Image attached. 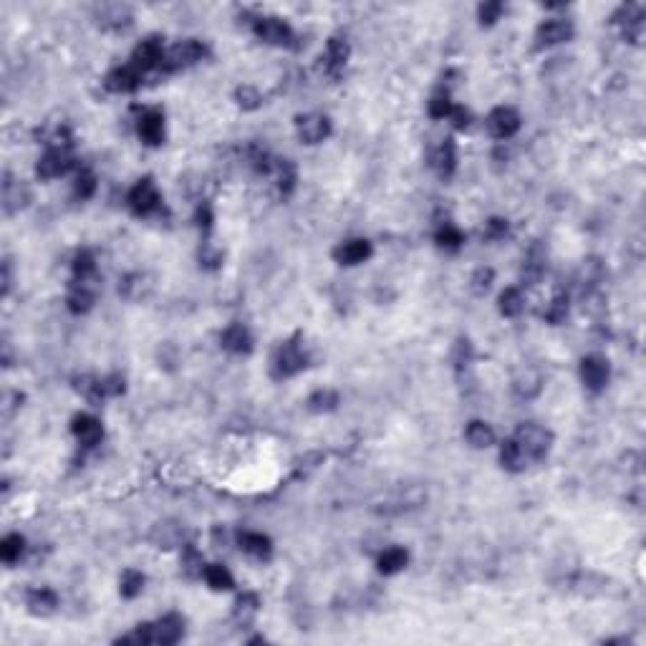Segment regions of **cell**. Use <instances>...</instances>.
Returning <instances> with one entry per match:
<instances>
[{
    "mask_svg": "<svg viewBox=\"0 0 646 646\" xmlns=\"http://www.w3.org/2000/svg\"><path fill=\"white\" fill-rule=\"evenodd\" d=\"M182 631H185V621H182L180 616H174V613H169V616L160 618L157 624H144L139 626L137 631L132 634V636H126V639L121 641H137V644H177V641L182 639Z\"/></svg>",
    "mask_w": 646,
    "mask_h": 646,
    "instance_id": "cell-1",
    "label": "cell"
},
{
    "mask_svg": "<svg viewBox=\"0 0 646 646\" xmlns=\"http://www.w3.org/2000/svg\"><path fill=\"white\" fill-rule=\"evenodd\" d=\"M515 442L520 445L522 454H528V457H533V459H541V457H545V452H548V447H550V432H545L543 427H538V424H522L520 430H518Z\"/></svg>",
    "mask_w": 646,
    "mask_h": 646,
    "instance_id": "cell-2",
    "label": "cell"
},
{
    "mask_svg": "<svg viewBox=\"0 0 646 646\" xmlns=\"http://www.w3.org/2000/svg\"><path fill=\"white\" fill-rule=\"evenodd\" d=\"M306 366V354L300 351V346L296 341H288L275 351V359H273V374L275 376H293L298 374L300 368Z\"/></svg>",
    "mask_w": 646,
    "mask_h": 646,
    "instance_id": "cell-3",
    "label": "cell"
},
{
    "mask_svg": "<svg viewBox=\"0 0 646 646\" xmlns=\"http://www.w3.org/2000/svg\"><path fill=\"white\" fill-rule=\"evenodd\" d=\"M205 56V46L200 41H182L177 43L174 49H169V53H164V61L162 66L167 71H177L185 69V66H192V63L202 61Z\"/></svg>",
    "mask_w": 646,
    "mask_h": 646,
    "instance_id": "cell-4",
    "label": "cell"
},
{
    "mask_svg": "<svg viewBox=\"0 0 646 646\" xmlns=\"http://www.w3.org/2000/svg\"><path fill=\"white\" fill-rule=\"evenodd\" d=\"M71 167H74V157H71L69 149H63V146H51L49 152L38 160V174H41L43 180L61 177V174H66Z\"/></svg>",
    "mask_w": 646,
    "mask_h": 646,
    "instance_id": "cell-5",
    "label": "cell"
},
{
    "mask_svg": "<svg viewBox=\"0 0 646 646\" xmlns=\"http://www.w3.org/2000/svg\"><path fill=\"white\" fill-rule=\"evenodd\" d=\"M129 207L137 215H152L160 207V192L152 185V180H139L129 192Z\"/></svg>",
    "mask_w": 646,
    "mask_h": 646,
    "instance_id": "cell-6",
    "label": "cell"
},
{
    "mask_svg": "<svg viewBox=\"0 0 646 646\" xmlns=\"http://www.w3.org/2000/svg\"><path fill=\"white\" fill-rule=\"evenodd\" d=\"M487 129H490V134H493L495 139H510V137L520 129V117H518L513 109L500 106V109H495V112L487 117Z\"/></svg>",
    "mask_w": 646,
    "mask_h": 646,
    "instance_id": "cell-7",
    "label": "cell"
},
{
    "mask_svg": "<svg viewBox=\"0 0 646 646\" xmlns=\"http://www.w3.org/2000/svg\"><path fill=\"white\" fill-rule=\"evenodd\" d=\"M255 33L257 38H263L265 43H273V46H285L293 38L291 26L280 18H257Z\"/></svg>",
    "mask_w": 646,
    "mask_h": 646,
    "instance_id": "cell-8",
    "label": "cell"
},
{
    "mask_svg": "<svg viewBox=\"0 0 646 646\" xmlns=\"http://www.w3.org/2000/svg\"><path fill=\"white\" fill-rule=\"evenodd\" d=\"M581 379L590 391L604 389L609 382V362L601 356H586L581 362Z\"/></svg>",
    "mask_w": 646,
    "mask_h": 646,
    "instance_id": "cell-9",
    "label": "cell"
},
{
    "mask_svg": "<svg viewBox=\"0 0 646 646\" xmlns=\"http://www.w3.org/2000/svg\"><path fill=\"white\" fill-rule=\"evenodd\" d=\"M298 134L306 144H318L331 134V121L323 114H308L298 119Z\"/></svg>",
    "mask_w": 646,
    "mask_h": 646,
    "instance_id": "cell-10",
    "label": "cell"
},
{
    "mask_svg": "<svg viewBox=\"0 0 646 646\" xmlns=\"http://www.w3.org/2000/svg\"><path fill=\"white\" fill-rule=\"evenodd\" d=\"M132 61H134V69H139V71H152V69H157V66H162V61H164L162 43L157 41V38L142 41L139 46H137V51H134Z\"/></svg>",
    "mask_w": 646,
    "mask_h": 646,
    "instance_id": "cell-11",
    "label": "cell"
},
{
    "mask_svg": "<svg viewBox=\"0 0 646 646\" xmlns=\"http://www.w3.org/2000/svg\"><path fill=\"white\" fill-rule=\"evenodd\" d=\"M139 137H142V142H146V144H152V146L162 144V139H164V117H162V112L149 109V112L142 114Z\"/></svg>",
    "mask_w": 646,
    "mask_h": 646,
    "instance_id": "cell-12",
    "label": "cell"
},
{
    "mask_svg": "<svg viewBox=\"0 0 646 646\" xmlns=\"http://www.w3.org/2000/svg\"><path fill=\"white\" fill-rule=\"evenodd\" d=\"M368 255H371V243H368V240H362V237H356V240H346V243H341L334 250V257L343 265L364 263Z\"/></svg>",
    "mask_w": 646,
    "mask_h": 646,
    "instance_id": "cell-13",
    "label": "cell"
},
{
    "mask_svg": "<svg viewBox=\"0 0 646 646\" xmlns=\"http://www.w3.org/2000/svg\"><path fill=\"white\" fill-rule=\"evenodd\" d=\"M71 430H74V434L78 437V442L84 447H96L99 439H101V434H104V430H101V422L94 417H89V414H78L76 419H74V424H71Z\"/></svg>",
    "mask_w": 646,
    "mask_h": 646,
    "instance_id": "cell-14",
    "label": "cell"
},
{
    "mask_svg": "<svg viewBox=\"0 0 646 646\" xmlns=\"http://www.w3.org/2000/svg\"><path fill=\"white\" fill-rule=\"evenodd\" d=\"M570 35H573V26H570V21H561V18L545 21L541 28H538V41H541L543 46L563 43V41H568Z\"/></svg>",
    "mask_w": 646,
    "mask_h": 646,
    "instance_id": "cell-15",
    "label": "cell"
},
{
    "mask_svg": "<svg viewBox=\"0 0 646 646\" xmlns=\"http://www.w3.org/2000/svg\"><path fill=\"white\" fill-rule=\"evenodd\" d=\"M104 86L109 91H114V94H126V91H134L137 86H139V74L134 69H129V66H124V69H114L109 76H106Z\"/></svg>",
    "mask_w": 646,
    "mask_h": 646,
    "instance_id": "cell-16",
    "label": "cell"
},
{
    "mask_svg": "<svg viewBox=\"0 0 646 646\" xmlns=\"http://www.w3.org/2000/svg\"><path fill=\"white\" fill-rule=\"evenodd\" d=\"M223 346L232 354H248L253 346V339L248 334V328L243 323H232L230 328H225L223 334Z\"/></svg>",
    "mask_w": 646,
    "mask_h": 646,
    "instance_id": "cell-17",
    "label": "cell"
},
{
    "mask_svg": "<svg viewBox=\"0 0 646 646\" xmlns=\"http://www.w3.org/2000/svg\"><path fill=\"white\" fill-rule=\"evenodd\" d=\"M56 606H58V598H56L53 590H49V588L31 590V596H28V611L31 613H35V616H49V613L56 611Z\"/></svg>",
    "mask_w": 646,
    "mask_h": 646,
    "instance_id": "cell-18",
    "label": "cell"
},
{
    "mask_svg": "<svg viewBox=\"0 0 646 646\" xmlns=\"http://www.w3.org/2000/svg\"><path fill=\"white\" fill-rule=\"evenodd\" d=\"M240 548H243L245 553H250L253 558H260V561H263V558L271 556L273 545H271V541L260 533H243L240 535Z\"/></svg>",
    "mask_w": 646,
    "mask_h": 646,
    "instance_id": "cell-19",
    "label": "cell"
},
{
    "mask_svg": "<svg viewBox=\"0 0 646 646\" xmlns=\"http://www.w3.org/2000/svg\"><path fill=\"white\" fill-rule=\"evenodd\" d=\"M348 61V43L341 41V38H331L326 46V69L331 74H336L339 69H343Z\"/></svg>",
    "mask_w": 646,
    "mask_h": 646,
    "instance_id": "cell-20",
    "label": "cell"
},
{
    "mask_svg": "<svg viewBox=\"0 0 646 646\" xmlns=\"http://www.w3.org/2000/svg\"><path fill=\"white\" fill-rule=\"evenodd\" d=\"M434 167H437V172L442 177H450L454 172V167H457V149H454V142L452 139L442 142L437 157H434Z\"/></svg>",
    "mask_w": 646,
    "mask_h": 646,
    "instance_id": "cell-21",
    "label": "cell"
},
{
    "mask_svg": "<svg viewBox=\"0 0 646 646\" xmlns=\"http://www.w3.org/2000/svg\"><path fill=\"white\" fill-rule=\"evenodd\" d=\"M407 561H409L407 550L389 548V550H384L382 558H379V570H382L384 576H391V573H399V570L407 566Z\"/></svg>",
    "mask_w": 646,
    "mask_h": 646,
    "instance_id": "cell-22",
    "label": "cell"
},
{
    "mask_svg": "<svg viewBox=\"0 0 646 646\" xmlns=\"http://www.w3.org/2000/svg\"><path fill=\"white\" fill-rule=\"evenodd\" d=\"M467 442L473 447H477V450H482V447H490L495 442V432L490 430V424L485 422H473L470 427H467L465 432Z\"/></svg>",
    "mask_w": 646,
    "mask_h": 646,
    "instance_id": "cell-23",
    "label": "cell"
},
{
    "mask_svg": "<svg viewBox=\"0 0 646 646\" xmlns=\"http://www.w3.org/2000/svg\"><path fill=\"white\" fill-rule=\"evenodd\" d=\"M28 200V189L21 187V182L13 185V182H6V192H3V202H6V212L13 215L15 210H21Z\"/></svg>",
    "mask_w": 646,
    "mask_h": 646,
    "instance_id": "cell-24",
    "label": "cell"
},
{
    "mask_svg": "<svg viewBox=\"0 0 646 646\" xmlns=\"http://www.w3.org/2000/svg\"><path fill=\"white\" fill-rule=\"evenodd\" d=\"M522 459H525V454H522L520 445L515 442V439H507V442H502L500 447V462L502 467H507V470H513V473H518L522 467Z\"/></svg>",
    "mask_w": 646,
    "mask_h": 646,
    "instance_id": "cell-25",
    "label": "cell"
},
{
    "mask_svg": "<svg viewBox=\"0 0 646 646\" xmlns=\"http://www.w3.org/2000/svg\"><path fill=\"white\" fill-rule=\"evenodd\" d=\"M257 609H260V601H257L255 593H243L235 604V621H240V624H250L253 618H255Z\"/></svg>",
    "mask_w": 646,
    "mask_h": 646,
    "instance_id": "cell-26",
    "label": "cell"
},
{
    "mask_svg": "<svg viewBox=\"0 0 646 646\" xmlns=\"http://www.w3.org/2000/svg\"><path fill=\"white\" fill-rule=\"evenodd\" d=\"M522 308H525V300H522L520 291L518 288H505L500 293V313L502 316H520Z\"/></svg>",
    "mask_w": 646,
    "mask_h": 646,
    "instance_id": "cell-27",
    "label": "cell"
},
{
    "mask_svg": "<svg viewBox=\"0 0 646 646\" xmlns=\"http://www.w3.org/2000/svg\"><path fill=\"white\" fill-rule=\"evenodd\" d=\"M515 391L522 399H533L538 391H541V374L538 371H522L518 379H515Z\"/></svg>",
    "mask_w": 646,
    "mask_h": 646,
    "instance_id": "cell-28",
    "label": "cell"
},
{
    "mask_svg": "<svg viewBox=\"0 0 646 646\" xmlns=\"http://www.w3.org/2000/svg\"><path fill=\"white\" fill-rule=\"evenodd\" d=\"M205 581L210 584V588H215V590L232 588V576H230V570L225 568V566H217V563H212V566L205 568Z\"/></svg>",
    "mask_w": 646,
    "mask_h": 646,
    "instance_id": "cell-29",
    "label": "cell"
},
{
    "mask_svg": "<svg viewBox=\"0 0 646 646\" xmlns=\"http://www.w3.org/2000/svg\"><path fill=\"white\" fill-rule=\"evenodd\" d=\"M91 303H94V293H91L84 283L76 285V288L71 291V296H69V308H71L74 313H86V311L91 308Z\"/></svg>",
    "mask_w": 646,
    "mask_h": 646,
    "instance_id": "cell-30",
    "label": "cell"
},
{
    "mask_svg": "<svg viewBox=\"0 0 646 646\" xmlns=\"http://www.w3.org/2000/svg\"><path fill=\"white\" fill-rule=\"evenodd\" d=\"M23 548H26V543H23L21 535H8V538H3V543H0V556H3L6 563H15L21 558Z\"/></svg>",
    "mask_w": 646,
    "mask_h": 646,
    "instance_id": "cell-31",
    "label": "cell"
},
{
    "mask_svg": "<svg viewBox=\"0 0 646 646\" xmlns=\"http://www.w3.org/2000/svg\"><path fill=\"white\" fill-rule=\"evenodd\" d=\"M275 172H278V187L283 195H288L296 185V167L291 164V160H275Z\"/></svg>",
    "mask_w": 646,
    "mask_h": 646,
    "instance_id": "cell-32",
    "label": "cell"
},
{
    "mask_svg": "<svg viewBox=\"0 0 646 646\" xmlns=\"http://www.w3.org/2000/svg\"><path fill=\"white\" fill-rule=\"evenodd\" d=\"M339 404V394L331 389H318L316 394H311V399H308V407H311L313 411H331Z\"/></svg>",
    "mask_w": 646,
    "mask_h": 646,
    "instance_id": "cell-33",
    "label": "cell"
},
{
    "mask_svg": "<svg viewBox=\"0 0 646 646\" xmlns=\"http://www.w3.org/2000/svg\"><path fill=\"white\" fill-rule=\"evenodd\" d=\"M142 588H144V576L137 573V570H126L121 576V596L124 598H134L139 596Z\"/></svg>",
    "mask_w": 646,
    "mask_h": 646,
    "instance_id": "cell-34",
    "label": "cell"
},
{
    "mask_svg": "<svg viewBox=\"0 0 646 646\" xmlns=\"http://www.w3.org/2000/svg\"><path fill=\"white\" fill-rule=\"evenodd\" d=\"M437 243L442 245V248H450V250H457L459 245H462V232H459L454 225L445 223V228H439L437 232Z\"/></svg>",
    "mask_w": 646,
    "mask_h": 646,
    "instance_id": "cell-35",
    "label": "cell"
},
{
    "mask_svg": "<svg viewBox=\"0 0 646 646\" xmlns=\"http://www.w3.org/2000/svg\"><path fill=\"white\" fill-rule=\"evenodd\" d=\"M94 271H96V263H94V255H91V253L81 250L74 257V273H76V278H81V283H84Z\"/></svg>",
    "mask_w": 646,
    "mask_h": 646,
    "instance_id": "cell-36",
    "label": "cell"
},
{
    "mask_svg": "<svg viewBox=\"0 0 646 646\" xmlns=\"http://www.w3.org/2000/svg\"><path fill=\"white\" fill-rule=\"evenodd\" d=\"M74 189H76V197H81V200H89V197L96 192V177H94L91 172H78Z\"/></svg>",
    "mask_w": 646,
    "mask_h": 646,
    "instance_id": "cell-37",
    "label": "cell"
},
{
    "mask_svg": "<svg viewBox=\"0 0 646 646\" xmlns=\"http://www.w3.org/2000/svg\"><path fill=\"white\" fill-rule=\"evenodd\" d=\"M566 313H568V298L566 296H556V298L550 300V306L545 308V318L550 323H561L566 318Z\"/></svg>",
    "mask_w": 646,
    "mask_h": 646,
    "instance_id": "cell-38",
    "label": "cell"
},
{
    "mask_svg": "<svg viewBox=\"0 0 646 646\" xmlns=\"http://www.w3.org/2000/svg\"><path fill=\"white\" fill-rule=\"evenodd\" d=\"M235 96H237V104L243 106V109H257V106H260V94H257L253 86H240Z\"/></svg>",
    "mask_w": 646,
    "mask_h": 646,
    "instance_id": "cell-39",
    "label": "cell"
},
{
    "mask_svg": "<svg viewBox=\"0 0 646 646\" xmlns=\"http://www.w3.org/2000/svg\"><path fill=\"white\" fill-rule=\"evenodd\" d=\"M452 112H454V106H452L450 96H434L430 101V114L434 119H445V117H452Z\"/></svg>",
    "mask_w": 646,
    "mask_h": 646,
    "instance_id": "cell-40",
    "label": "cell"
},
{
    "mask_svg": "<svg viewBox=\"0 0 646 646\" xmlns=\"http://www.w3.org/2000/svg\"><path fill=\"white\" fill-rule=\"evenodd\" d=\"M493 275H495V273L490 271V268H479V271L473 275V291L475 293H485L487 288H490V283H493Z\"/></svg>",
    "mask_w": 646,
    "mask_h": 646,
    "instance_id": "cell-41",
    "label": "cell"
},
{
    "mask_svg": "<svg viewBox=\"0 0 646 646\" xmlns=\"http://www.w3.org/2000/svg\"><path fill=\"white\" fill-rule=\"evenodd\" d=\"M500 13H502V6H500V3H485V6L479 8V21L490 26V23L498 21V15H500Z\"/></svg>",
    "mask_w": 646,
    "mask_h": 646,
    "instance_id": "cell-42",
    "label": "cell"
},
{
    "mask_svg": "<svg viewBox=\"0 0 646 646\" xmlns=\"http://www.w3.org/2000/svg\"><path fill=\"white\" fill-rule=\"evenodd\" d=\"M182 566H185L187 573H197V570L202 573V558L197 556L195 548H187V553H185V558H182Z\"/></svg>",
    "mask_w": 646,
    "mask_h": 646,
    "instance_id": "cell-43",
    "label": "cell"
},
{
    "mask_svg": "<svg viewBox=\"0 0 646 646\" xmlns=\"http://www.w3.org/2000/svg\"><path fill=\"white\" fill-rule=\"evenodd\" d=\"M507 232V223L505 220H490L487 223V232L485 235L490 237V240H498V237H502Z\"/></svg>",
    "mask_w": 646,
    "mask_h": 646,
    "instance_id": "cell-44",
    "label": "cell"
},
{
    "mask_svg": "<svg viewBox=\"0 0 646 646\" xmlns=\"http://www.w3.org/2000/svg\"><path fill=\"white\" fill-rule=\"evenodd\" d=\"M452 119H454V126H457V129H467V124H470V114H467L465 109H454V112H452Z\"/></svg>",
    "mask_w": 646,
    "mask_h": 646,
    "instance_id": "cell-45",
    "label": "cell"
},
{
    "mask_svg": "<svg viewBox=\"0 0 646 646\" xmlns=\"http://www.w3.org/2000/svg\"><path fill=\"white\" fill-rule=\"evenodd\" d=\"M197 220H200V225L210 228V223H212V212H210L207 205H202V207H200V212H197Z\"/></svg>",
    "mask_w": 646,
    "mask_h": 646,
    "instance_id": "cell-46",
    "label": "cell"
}]
</instances>
